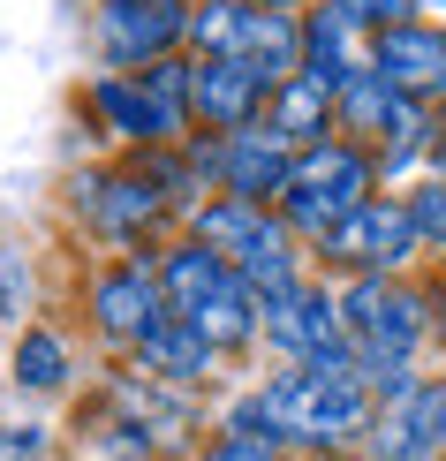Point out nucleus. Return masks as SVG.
Returning <instances> with one entry per match:
<instances>
[{
    "mask_svg": "<svg viewBox=\"0 0 446 461\" xmlns=\"http://www.w3.org/2000/svg\"><path fill=\"white\" fill-rule=\"evenodd\" d=\"M84 318L91 333H99L106 356H137L151 333L174 318L167 295H159V265H151V249H137V258H106L99 273L84 280Z\"/></svg>",
    "mask_w": 446,
    "mask_h": 461,
    "instance_id": "39448f33",
    "label": "nucleus"
},
{
    "mask_svg": "<svg viewBox=\"0 0 446 461\" xmlns=\"http://www.w3.org/2000/svg\"><path fill=\"white\" fill-rule=\"evenodd\" d=\"M371 68L401 99H423V106H446V23L439 15H409V23H386L371 38Z\"/></svg>",
    "mask_w": 446,
    "mask_h": 461,
    "instance_id": "1a4fd4ad",
    "label": "nucleus"
},
{
    "mask_svg": "<svg viewBox=\"0 0 446 461\" xmlns=\"http://www.w3.org/2000/svg\"><path fill=\"white\" fill-rule=\"evenodd\" d=\"M68 212L84 220V235H91V242H106L114 258L159 249L151 235L174 220V212H167V197H159V189H151L129 159H122V167H91V175H76V182H68Z\"/></svg>",
    "mask_w": 446,
    "mask_h": 461,
    "instance_id": "20e7f679",
    "label": "nucleus"
},
{
    "mask_svg": "<svg viewBox=\"0 0 446 461\" xmlns=\"http://www.w3.org/2000/svg\"><path fill=\"white\" fill-rule=\"evenodd\" d=\"M363 61H371V38L348 23V15H333L325 0H318V8H303V76H318L325 91H341Z\"/></svg>",
    "mask_w": 446,
    "mask_h": 461,
    "instance_id": "dca6fc26",
    "label": "nucleus"
},
{
    "mask_svg": "<svg viewBox=\"0 0 446 461\" xmlns=\"http://www.w3.org/2000/svg\"><path fill=\"white\" fill-rule=\"evenodd\" d=\"M227 273H235L258 303H273V295H287V287H303V280H310V249L280 227V212H265V227L235 249V258H227Z\"/></svg>",
    "mask_w": 446,
    "mask_h": 461,
    "instance_id": "ddd939ff",
    "label": "nucleus"
},
{
    "mask_svg": "<svg viewBox=\"0 0 446 461\" xmlns=\"http://www.w3.org/2000/svg\"><path fill=\"white\" fill-rule=\"evenodd\" d=\"M416 258H423V242H416V220H409L401 189H378L371 204H356L333 235L310 249L318 280H409Z\"/></svg>",
    "mask_w": 446,
    "mask_h": 461,
    "instance_id": "7ed1b4c3",
    "label": "nucleus"
},
{
    "mask_svg": "<svg viewBox=\"0 0 446 461\" xmlns=\"http://www.w3.org/2000/svg\"><path fill=\"white\" fill-rule=\"evenodd\" d=\"M91 46H99L106 76H137L167 53H189V0H99Z\"/></svg>",
    "mask_w": 446,
    "mask_h": 461,
    "instance_id": "423d86ee",
    "label": "nucleus"
},
{
    "mask_svg": "<svg viewBox=\"0 0 446 461\" xmlns=\"http://www.w3.org/2000/svg\"><path fill=\"white\" fill-rule=\"evenodd\" d=\"M363 461H446V378L439 371H423L416 386L378 401Z\"/></svg>",
    "mask_w": 446,
    "mask_h": 461,
    "instance_id": "6e6552de",
    "label": "nucleus"
},
{
    "mask_svg": "<svg viewBox=\"0 0 446 461\" xmlns=\"http://www.w3.org/2000/svg\"><path fill=\"white\" fill-rule=\"evenodd\" d=\"M129 363H137L144 378H159V386H212V378H220V363H227V356L212 348V340L197 333V325L167 318V325H159V333H151V340H144V348L129 356Z\"/></svg>",
    "mask_w": 446,
    "mask_h": 461,
    "instance_id": "2eb2a0df",
    "label": "nucleus"
},
{
    "mask_svg": "<svg viewBox=\"0 0 446 461\" xmlns=\"http://www.w3.org/2000/svg\"><path fill=\"white\" fill-rule=\"evenodd\" d=\"M250 23H258L250 0H189V53L197 61H242Z\"/></svg>",
    "mask_w": 446,
    "mask_h": 461,
    "instance_id": "6ab92c4d",
    "label": "nucleus"
},
{
    "mask_svg": "<svg viewBox=\"0 0 446 461\" xmlns=\"http://www.w3.org/2000/svg\"><path fill=\"white\" fill-rule=\"evenodd\" d=\"M423 175H446V106H432V151H423Z\"/></svg>",
    "mask_w": 446,
    "mask_h": 461,
    "instance_id": "bb28decb",
    "label": "nucleus"
},
{
    "mask_svg": "<svg viewBox=\"0 0 446 461\" xmlns=\"http://www.w3.org/2000/svg\"><path fill=\"white\" fill-rule=\"evenodd\" d=\"M325 8H333V15H348V23H356L363 38H378L386 23H409V15H416V0H325Z\"/></svg>",
    "mask_w": 446,
    "mask_h": 461,
    "instance_id": "5701e85b",
    "label": "nucleus"
},
{
    "mask_svg": "<svg viewBox=\"0 0 446 461\" xmlns=\"http://www.w3.org/2000/svg\"><path fill=\"white\" fill-rule=\"evenodd\" d=\"M182 325H197V333L212 340V348L220 356H242V348H258V325H265V303L250 295V287L235 280V273H220L205 287L197 303H189V311H174Z\"/></svg>",
    "mask_w": 446,
    "mask_h": 461,
    "instance_id": "4468645a",
    "label": "nucleus"
},
{
    "mask_svg": "<svg viewBox=\"0 0 446 461\" xmlns=\"http://www.w3.org/2000/svg\"><path fill=\"white\" fill-rule=\"evenodd\" d=\"M258 340L273 348L280 363H325V356H348V325H341V287L310 273L303 287L265 303V325Z\"/></svg>",
    "mask_w": 446,
    "mask_h": 461,
    "instance_id": "0eeeda50",
    "label": "nucleus"
},
{
    "mask_svg": "<svg viewBox=\"0 0 446 461\" xmlns=\"http://www.w3.org/2000/svg\"><path fill=\"white\" fill-rule=\"evenodd\" d=\"M401 197H409V220H416L423 258H446V175H416Z\"/></svg>",
    "mask_w": 446,
    "mask_h": 461,
    "instance_id": "412c9836",
    "label": "nucleus"
},
{
    "mask_svg": "<svg viewBox=\"0 0 446 461\" xmlns=\"http://www.w3.org/2000/svg\"><path fill=\"white\" fill-rule=\"evenodd\" d=\"M371 416H378V393L363 386V363L348 348L325 363H280L273 378H258V386H242L227 401L212 431L273 438V447L303 454V461H325V454H363Z\"/></svg>",
    "mask_w": 446,
    "mask_h": 461,
    "instance_id": "f257e3e1",
    "label": "nucleus"
},
{
    "mask_svg": "<svg viewBox=\"0 0 446 461\" xmlns=\"http://www.w3.org/2000/svg\"><path fill=\"white\" fill-rule=\"evenodd\" d=\"M265 99H273V84L250 61H197V76H189V129L235 137V129L265 122Z\"/></svg>",
    "mask_w": 446,
    "mask_h": 461,
    "instance_id": "9b49d317",
    "label": "nucleus"
},
{
    "mask_svg": "<svg viewBox=\"0 0 446 461\" xmlns=\"http://www.w3.org/2000/svg\"><path fill=\"white\" fill-rule=\"evenodd\" d=\"M189 76H197V53H167V61L137 68V84H144V91H151V99H159V106L189 113Z\"/></svg>",
    "mask_w": 446,
    "mask_h": 461,
    "instance_id": "4be33fe9",
    "label": "nucleus"
},
{
    "mask_svg": "<svg viewBox=\"0 0 446 461\" xmlns=\"http://www.w3.org/2000/svg\"><path fill=\"white\" fill-rule=\"evenodd\" d=\"M84 106L99 113V129H106V137H122L129 151H159V144H182L189 137V113L159 106L137 76H91Z\"/></svg>",
    "mask_w": 446,
    "mask_h": 461,
    "instance_id": "9d476101",
    "label": "nucleus"
},
{
    "mask_svg": "<svg viewBox=\"0 0 446 461\" xmlns=\"http://www.w3.org/2000/svg\"><path fill=\"white\" fill-rule=\"evenodd\" d=\"M378 159L363 144H348V137H325V144H310L303 159H296V175H287V189L273 197V212L280 227L296 235L303 249H318L333 227L356 212V204H371L378 197Z\"/></svg>",
    "mask_w": 446,
    "mask_h": 461,
    "instance_id": "f03ea898",
    "label": "nucleus"
},
{
    "mask_svg": "<svg viewBox=\"0 0 446 461\" xmlns=\"http://www.w3.org/2000/svg\"><path fill=\"white\" fill-rule=\"evenodd\" d=\"M423 295H432V340L446 348V265H439L432 280H423Z\"/></svg>",
    "mask_w": 446,
    "mask_h": 461,
    "instance_id": "a878e982",
    "label": "nucleus"
},
{
    "mask_svg": "<svg viewBox=\"0 0 446 461\" xmlns=\"http://www.w3.org/2000/svg\"><path fill=\"white\" fill-rule=\"evenodd\" d=\"M0 454H15V461H38V454H46V438H38V424H23V431H0Z\"/></svg>",
    "mask_w": 446,
    "mask_h": 461,
    "instance_id": "393cba45",
    "label": "nucleus"
},
{
    "mask_svg": "<svg viewBox=\"0 0 446 461\" xmlns=\"http://www.w3.org/2000/svg\"><path fill=\"white\" fill-rule=\"evenodd\" d=\"M416 15H439V23H446V0H416Z\"/></svg>",
    "mask_w": 446,
    "mask_h": 461,
    "instance_id": "c85d7f7f",
    "label": "nucleus"
},
{
    "mask_svg": "<svg viewBox=\"0 0 446 461\" xmlns=\"http://www.w3.org/2000/svg\"><path fill=\"white\" fill-rule=\"evenodd\" d=\"M296 159L303 151L287 144V137H273L265 122H250V129H235V137H220V197H250V204H273L280 189H287V175H296Z\"/></svg>",
    "mask_w": 446,
    "mask_h": 461,
    "instance_id": "f8f14e48",
    "label": "nucleus"
},
{
    "mask_svg": "<svg viewBox=\"0 0 446 461\" xmlns=\"http://www.w3.org/2000/svg\"><path fill=\"white\" fill-rule=\"evenodd\" d=\"M265 129H273V137H287L296 151L341 137V129H333V91H325L318 76H287L273 99H265Z\"/></svg>",
    "mask_w": 446,
    "mask_h": 461,
    "instance_id": "f3484780",
    "label": "nucleus"
},
{
    "mask_svg": "<svg viewBox=\"0 0 446 461\" xmlns=\"http://www.w3.org/2000/svg\"><path fill=\"white\" fill-rule=\"evenodd\" d=\"M250 8H280V15H303V8H318V0H250Z\"/></svg>",
    "mask_w": 446,
    "mask_h": 461,
    "instance_id": "cd10ccee",
    "label": "nucleus"
},
{
    "mask_svg": "<svg viewBox=\"0 0 446 461\" xmlns=\"http://www.w3.org/2000/svg\"><path fill=\"white\" fill-rule=\"evenodd\" d=\"M8 378H15L23 393H68V378H76L68 340L53 333V325H23L15 348H8Z\"/></svg>",
    "mask_w": 446,
    "mask_h": 461,
    "instance_id": "a211bd4d",
    "label": "nucleus"
},
{
    "mask_svg": "<svg viewBox=\"0 0 446 461\" xmlns=\"http://www.w3.org/2000/svg\"><path fill=\"white\" fill-rule=\"evenodd\" d=\"M197 461H303V454L273 447V438H227V431H212L197 447Z\"/></svg>",
    "mask_w": 446,
    "mask_h": 461,
    "instance_id": "b1692460",
    "label": "nucleus"
},
{
    "mask_svg": "<svg viewBox=\"0 0 446 461\" xmlns=\"http://www.w3.org/2000/svg\"><path fill=\"white\" fill-rule=\"evenodd\" d=\"M151 265H159V295H167V311H189V303H197L205 287L227 273V265L212 258V249H205L197 235H174V242H159V249H151Z\"/></svg>",
    "mask_w": 446,
    "mask_h": 461,
    "instance_id": "aec40b11",
    "label": "nucleus"
}]
</instances>
